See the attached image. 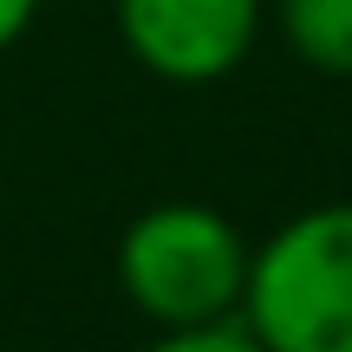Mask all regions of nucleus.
Instances as JSON below:
<instances>
[{"mask_svg": "<svg viewBox=\"0 0 352 352\" xmlns=\"http://www.w3.org/2000/svg\"><path fill=\"white\" fill-rule=\"evenodd\" d=\"M235 314L267 352H352V202H314L248 241Z\"/></svg>", "mask_w": 352, "mask_h": 352, "instance_id": "f257e3e1", "label": "nucleus"}, {"mask_svg": "<svg viewBox=\"0 0 352 352\" xmlns=\"http://www.w3.org/2000/svg\"><path fill=\"white\" fill-rule=\"evenodd\" d=\"M248 280V235L209 202H151L118 235V287L151 327L228 320Z\"/></svg>", "mask_w": 352, "mask_h": 352, "instance_id": "f03ea898", "label": "nucleus"}, {"mask_svg": "<svg viewBox=\"0 0 352 352\" xmlns=\"http://www.w3.org/2000/svg\"><path fill=\"white\" fill-rule=\"evenodd\" d=\"M124 52L164 85H222L261 39V0H111Z\"/></svg>", "mask_w": 352, "mask_h": 352, "instance_id": "7ed1b4c3", "label": "nucleus"}, {"mask_svg": "<svg viewBox=\"0 0 352 352\" xmlns=\"http://www.w3.org/2000/svg\"><path fill=\"white\" fill-rule=\"evenodd\" d=\"M274 26L300 65L327 78H352V0H280Z\"/></svg>", "mask_w": 352, "mask_h": 352, "instance_id": "20e7f679", "label": "nucleus"}, {"mask_svg": "<svg viewBox=\"0 0 352 352\" xmlns=\"http://www.w3.org/2000/svg\"><path fill=\"white\" fill-rule=\"evenodd\" d=\"M144 352H267V346L241 327V314H228V320H196V327H157Z\"/></svg>", "mask_w": 352, "mask_h": 352, "instance_id": "39448f33", "label": "nucleus"}, {"mask_svg": "<svg viewBox=\"0 0 352 352\" xmlns=\"http://www.w3.org/2000/svg\"><path fill=\"white\" fill-rule=\"evenodd\" d=\"M33 20H39V0H0V52L20 46L33 33Z\"/></svg>", "mask_w": 352, "mask_h": 352, "instance_id": "423d86ee", "label": "nucleus"}]
</instances>
